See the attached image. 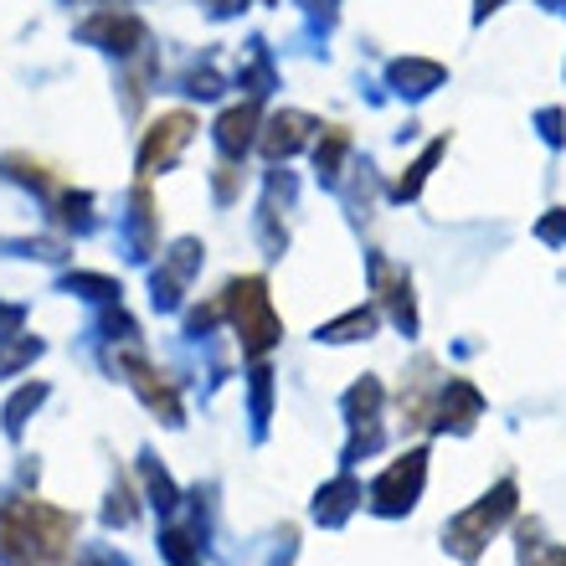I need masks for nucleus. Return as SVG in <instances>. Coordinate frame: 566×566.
Masks as SVG:
<instances>
[{"instance_id": "14", "label": "nucleus", "mask_w": 566, "mask_h": 566, "mask_svg": "<svg viewBox=\"0 0 566 566\" xmlns=\"http://www.w3.org/2000/svg\"><path fill=\"white\" fill-rule=\"evenodd\" d=\"M88 36H98V42H108L114 52H124L119 42H139V27L135 21H114V15H104V21H93Z\"/></svg>"}, {"instance_id": "1", "label": "nucleus", "mask_w": 566, "mask_h": 566, "mask_svg": "<svg viewBox=\"0 0 566 566\" xmlns=\"http://www.w3.org/2000/svg\"><path fill=\"white\" fill-rule=\"evenodd\" d=\"M77 541V521L42 500L0 505V562L6 566H62Z\"/></svg>"}, {"instance_id": "3", "label": "nucleus", "mask_w": 566, "mask_h": 566, "mask_svg": "<svg viewBox=\"0 0 566 566\" xmlns=\"http://www.w3.org/2000/svg\"><path fill=\"white\" fill-rule=\"evenodd\" d=\"M227 310H232V319H238L242 350H248V356H263V350L279 340V314H273V304H269L263 279H238L232 283V289H227Z\"/></svg>"}, {"instance_id": "4", "label": "nucleus", "mask_w": 566, "mask_h": 566, "mask_svg": "<svg viewBox=\"0 0 566 566\" xmlns=\"http://www.w3.org/2000/svg\"><path fill=\"white\" fill-rule=\"evenodd\" d=\"M422 474H428V453L412 448L407 459H397L387 474L376 479V490H371L376 510H381V515H402V510H412L418 505V490H422Z\"/></svg>"}, {"instance_id": "15", "label": "nucleus", "mask_w": 566, "mask_h": 566, "mask_svg": "<svg viewBox=\"0 0 566 566\" xmlns=\"http://www.w3.org/2000/svg\"><path fill=\"white\" fill-rule=\"evenodd\" d=\"M165 556H170L176 566H191V562H196V541H191V531H170V536H165Z\"/></svg>"}, {"instance_id": "11", "label": "nucleus", "mask_w": 566, "mask_h": 566, "mask_svg": "<svg viewBox=\"0 0 566 566\" xmlns=\"http://www.w3.org/2000/svg\"><path fill=\"white\" fill-rule=\"evenodd\" d=\"M42 397H46V387H42V381H31V387H21L11 402H6V432H11V438L27 428V418L42 407Z\"/></svg>"}, {"instance_id": "19", "label": "nucleus", "mask_w": 566, "mask_h": 566, "mask_svg": "<svg viewBox=\"0 0 566 566\" xmlns=\"http://www.w3.org/2000/svg\"><path fill=\"white\" fill-rule=\"evenodd\" d=\"M438 155H443V145H432L428 155H422V160L412 165V176H407L402 186H397V191H402V196H412V191H418V186H422V176H428V170H432V160H438Z\"/></svg>"}, {"instance_id": "2", "label": "nucleus", "mask_w": 566, "mask_h": 566, "mask_svg": "<svg viewBox=\"0 0 566 566\" xmlns=\"http://www.w3.org/2000/svg\"><path fill=\"white\" fill-rule=\"evenodd\" d=\"M510 510H515V479H500L484 500H479L474 510H463L459 521L448 525V546L463 556V562H479V552H484V541L500 531V525L510 521Z\"/></svg>"}, {"instance_id": "18", "label": "nucleus", "mask_w": 566, "mask_h": 566, "mask_svg": "<svg viewBox=\"0 0 566 566\" xmlns=\"http://www.w3.org/2000/svg\"><path fill=\"white\" fill-rule=\"evenodd\" d=\"M443 77V67H428V62H402L397 67V83H438Z\"/></svg>"}, {"instance_id": "13", "label": "nucleus", "mask_w": 566, "mask_h": 566, "mask_svg": "<svg viewBox=\"0 0 566 566\" xmlns=\"http://www.w3.org/2000/svg\"><path fill=\"white\" fill-rule=\"evenodd\" d=\"M371 325H376V314L371 310H356V314H345V319H335V325L319 329V340H356V335H366Z\"/></svg>"}, {"instance_id": "6", "label": "nucleus", "mask_w": 566, "mask_h": 566, "mask_svg": "<svg viewBox=\"0 0 566 566\" xmlns=\"http://www.w3.org/2000/svg\"><path fill=\"white\" fill-rule=\"evenodd\" d=\"M119 366H124V371H129V387H135L139 397H145V402L155 407V412H160L165 422H180V397H176V387H170V381H165V376L155 371L149 360H139V356H124Z\"/></svg>"}, {"instance_id": "9", "label": "nucleus", "mask_w": 566, "mask_h": 566, "mask_svg": "<svg viewBox=\"0 0 566 566\" xmlns=\"http://www.w3.org/2000/svg\"><path fill=\"white\" fill-rule=\"evenodd\" d=\"M360 500V490H356V479H335L329 490H319V500H314V515L325 525H335V521H345L350 515V505Z\"/></svg>"}, {"instance_id": "24", "label": "nucleus", "mask_w": 566, "mask_h": 566, "mask_svg": "<svg viewBox=\"0 0 566 566\" xmlns=\"http://www.w3.org/2000/svg\"><path fill=\"white\" fill-rule=\"evenodd\" d=\"M494 6H500V0H479V15H484V11H494Z\"/></svg>"}, {"instance_id": "16", "label": "nucleus", "mask_w": 566, "mask_h": 566, "mask_svg": "<svg viewBox=\"0 0 566 566\" xmlns=\"http://www.w3.org/2000/svg\"><path fill=\"white\" fill-rule=\"evenodd\" d=\"M36 350H42V340H15L11 350H0V371H15V366H27Z\"/></svg>"}, {"instance_id": "20", "label": "nucleus", "mask_w": 566, "mask_h": 566, "mask_svg": "<svg viewBox=\"0 0 566 566\" xmlns=\"http://www.w3.org/2000/svg\"><path fill=\"white\" fill-rule=\"evenodd\" d=\"M180 253H186V258H180V263H176V273H186V269H191V253H196V248H191V242H186V248H180ZM155 289H160V294H155V298H160V304H176V279H155Z\"/></svg>"}, {"instance_id": "21", "label": "nucleus", "mask_w": 566, "mask_h": 566, "mask_svg": "<svg viewBox=\"0 0 566 566\" xmlns=\"http://www.w3.org/2000/svg\"><path fill=\"white\" fill-rule=\"evenodd\" d=\"M541 238H546V242H562L566 238V211H556V217H546V222H541Z\"/></svg>"}, {"instance_id": "7", "label": "nucleus", "mask_w": 566, "mask_h": 566, "mask_svg": "<svg viewBox=\"0 0 566 566\" xmlns=\"http://www.w3.org/2000/svg\"><path fill=\"white\" fill-rule=\"evenodd\" d=\"M484 412V397H479L469 381H448L443 387V402H438V428H453V432H469L474 428V418Z\"/></svg>"}, {"instance_id": "8", "label": "nucleus", "mask_w": 566, "mask_h": 566, "mask_svg": "<svg viewBox=\"0 0 566 566\" xmlns=\"http://www.w3.org/2000/svg\"><path fill=\"white\" fill-rule=\"evenodd\" d=\"M253 124H258V108L253 104H242V108H232V114H222L217 139H222L227 155H242V149L253 145Z\"/></svg>"}, {"instance_id": "12", "label": "nucleus", "mask_w": 566, "mask_h": 566, "mask_svg": "<svg viewBox=\"0 0 566 566\" xmlns=\"http://www.w3.org/2000/svg\"><path fill=\"white\" fill-rule=\"evenodd\" d=\"M521 556L531 566H566V546H541V525L531 521V525H521Z\"/></svg>"}, {"instance_id": "5", "label": "nucleus", "mask_w": 566, "mask_h": 566, "mask_svg": "<svg viewBox=\"0 0 566 566\" xmlns=\"http://www.w3.org/2000/svg\"><path fill=\"white\" fill-rule=\"evenodd\" d=\"M191 129H196L191 114H165V119H155L149 124V135H145V145H139V170H145V176L165 170V165L180 155V145L191 139Z\"/></svg>"}, {"instance_id": "17", "label": "nucleus", "mask_w": 566, "mask_h": 566, "mask_svg": "<svg viewBox=\"0 0 566 566\" xmlns=\"http://www.w3.org/2000/svg\"><path fill=\"white\" fill-rule=\"evenodd\" d=\"M340 155H345V129H329V139L319 145V170H329V176H335Z\"/></svg>"}, {"instance_id": "22", "label": "nucleus", "mask_w": 566, "mask_h": 566, "mask_svg": "<svg viewBox=\"0 0 566 566\" xmlns=\"http://www.w3.org/2000/svg\"><path fill=\"white\" fill-rule=\"evenodd\" d=\"M541 124H546V139H552V145H562V114H541Z\"/></svg>"}, {"instance_id": "10", "label": "nucleus", "mask_w": 566, "mask_h": 566, "mask_svg": "<svg viewBox=\"0 0 566 566\" xmlns=\"http://www.w3.org/2000/svg\"><path fill=\"white\" fill-rule=\"evenodd\" d=\"M304 129H310V119H304V114H279V119L269 124V135H263V149L279 160V155H289V149L304 145Z\"/></svg>"}, {"instance_id": "23", "label": "nucleus", "mask_w": 566, "mask_h": 566, "mask_svg": "<svg viewBox=\"0 0 566 566\" xmlns=\"http://www.w3.org/2000/svg\"><path fill=\"white\" fill-rule=\"evenodd\" d=\"M217 11H238V0H217Z\"/></svg>"}]
</instances>
